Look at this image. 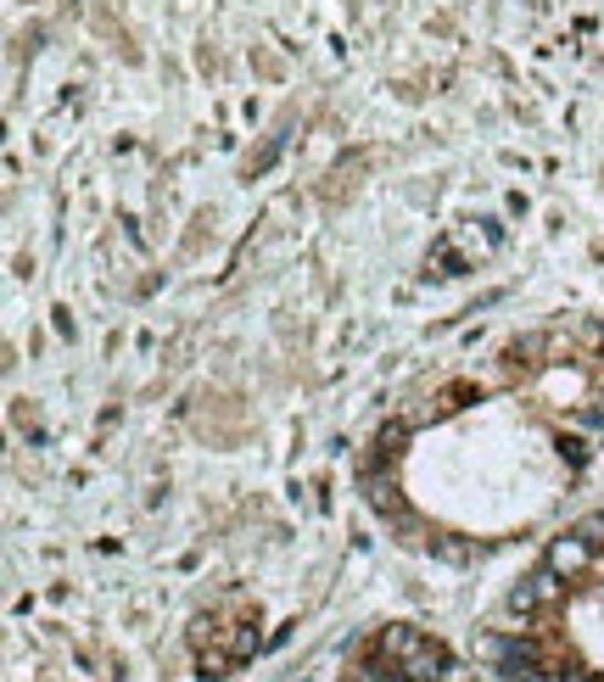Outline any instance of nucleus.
<instances>
[{
    "instance_id": "f257e3e1",
    "label": "nucleus",
    "mask_w": 604,
    "mask_h": 682,
    "mask_svg": "<svg viewBox=\"0 0 604 682\" xmlns=\"http://www.w3.org/2000/svg\"><path fill=\"white\" fill-rule=\"evenodd\" d=\"M492 654H498V676L504 682H543V671H549V660L538 654L532 638H498Z\"/></svg>"
},
{
    "instance_id": "f03ea898",
    "label": "nucleus",
    "mask_w": 604,
    "mask_h": 682,
    "mask_svg": "<svg viewBox=\"0 0 604 682\" xmlns=\"http://www.w3.org/2000/svg\"><path fill=\"white\" fill-rule=\"evenodd\" d=\"M560 599V576L543 565V571H532V576H521V587H509V610L515 616H538V610H549Z\"/></svg>"
},
{
    "instance_id": "7ed1b4c3",
    "label": "nucleus",
    "mask_w": 604,
    "mask_h": 682,
    "mask_svg": "<svg viewBox=\"0 0 604 682\" xmlns=\"http://www.w3.org/2000/svg\"><path fill=\"white\" fill-rule=\"evenodd\" d=\"M543 565H549L554 576H582V571L593 565V543H587L582 532H565V537H554V543H549Z\"/></svg>"
},
{
    "instance_id": "20e7f679",
    "label": "nucleus",
    "mask_w": 604,
    "mask_h": 682,
    "mask_svg": "<svg viewBox=\"0 0 604 682\" xmlns=\"http://www.w3.org/2000/svg\"><path fill=\"white\" fill-rule=\"evenodd\" d=\"M448 665H454V654H448L437 638H425V643L403 660V671H409L414 682H443V671H448Z\"/></svg>"
},
{
    "instance_id": "39448f33",
    "label": "nucleus",
    "mask_w": 604,
    "mask_h": 682,
    "mask_svg": "<svg viewBox=\"0 0 604 682\" xmlns=\"http://www.w3.org/2000/svg\"><path fill=\"white\" fill-rule=\"evenodd\" d=\"M420 643H425V632H420V627H409V621H398V627H386V632H381V654H386V660H398V665H403Z\"/></svg>"
},
{
    "instance_id": "423d86ee",
    "label": "nucleus",
    "mask_w": 604,
    "mask_h": 682,
    "mask_svg": "<svg viewBox=\"0 0 604 682\" xmlns=\"http://www.w3.org/2000/svg\"><path fill=\"white\" fill-rule=\"evenodd\" d=\"M543 682H598V676H593L587 665H576V660H549Z\"/></svg>"
},
{
    "instance_id": "0eeeda50",
    "label": "nucleus",
    "mask_w": 604,
    "mask_h": 682,
    "mask_svg": "<svg viewBox=\"0 0 604 682\" xmlns=\"http://www.w3.org/2000/svg\"><path fill=\"white\" fill-rule=\"evenodd\" d=\"M246 654H257V627H241L230 643V660H246Z\"/></svg>"
}]
</instances>
